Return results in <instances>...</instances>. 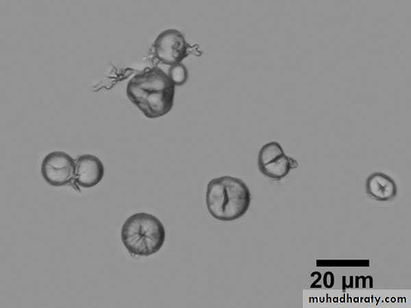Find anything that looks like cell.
I'll list each match as a JSON object with an SVG mask.
<instances>
[{"label": "cell", "instance_id": "8fae6325", "mask_svg": "<svg viewBox=\"0 0 411 308\" xmlns=\"http://www.w3.org/2000/svg\"><path fill=\"white\" fill-rule=\"evenodd\" d=\"M334 284V274L327 271L325 272L323 276V285L326 288H332Z\"/></svg>", "mask_w": 411, "mask_h": 308}, {"label": "cell", "instance_id": "30bf717a", "mask_svg": "<svg viewBox=\"0 0 411 308\" xmlns=\"http://www.w3.org/2000/svg\"><path fill=\"white\" fill-rule=\"evenodd\" d=\"M168 75L174 84L177 86L184 84L188 77V70L182 63L171 66L169 70Z\"/></svg>", "mask_w": 411, "mask_h": 308}, {"label": "cell", "instance_id": "5b68a950", "mask_svg": "<svg viewBox=\"0 0 411 308\" xmlns=\"http://www.w3.org/2000/svg\"><path fill=\"white\" fill-rule=\"evenodd\" d=\"M41 175L49 185L60 187L70 183L75 178V162L68 153L55 151L48 153L41 164Z\"/></svg>", "mask_w": 411, "mask_h": 308}, {"label": "cell", "instance_id": "52a82bcc", "mask_svg": "<svg viewBox=\"0 0 411 308\" xmlns=\"http://www.w3.org/2000/svg\"><path fill=\"white\" fill-rule=\"evenodd\" d=\"M366 192L373 198L379 201H388L397 194L395 181L383 172H374L366 181Z\"/></svg>", "mask_w": 411, "mask_h": 308}, {"label": "cell", "instance_id": "7a4b0ae2", "mask_svg": "<svg viewBox=\"0 0 411 308\" xmlns=\"http://www.w3.org/2000/svg\"><path fill=\"white\" fill-rule=\"evenodd\" d=\"M251 192L240 179L228 175L209 181L206 204L210 214L220 221H232L242 217L251 203Z\"/></svg>", "mask_w": 411, "mask_h": 308}, {"label": "cell", "instance_id": "4fadbf2b", "mask_svg": "<svg viewBox=\"0 0 411 308\" xmlns=\"http://www.w3.org/2000/svg\"><path fill=\"white\" fill-rule=\"evenodd\" d=\"M364 287H373V278L371 276L368 275L364 277Z\"/></svg>", "mask_w": 411, "mask_h": 308}, {"label": "cell", "instance_id": "7c38bea8", "mask_svg": "<svg viewBox=\"0 0 411 308\" xmlns=\"http://www.w3.org/2000/svg\"><path fill=\"white\" fill-rule=\"evenodd\" d=\"M364 276L355 277L356 280L354 281V287L364 288Z\"/></svg>", "mask_w": 411, "mask_h": 308}, {"label": "cell", "instance_id": "277c9868", "mask_svg": "<svg viewBox=\"0 0 411 308\" xmlns=\"http://www.w3.org/2000/svg\"><path fill=\"white\" fill-rule=\"evenodd\" d=\"M154 57L160 62L174 66L190 53V45L179 31L169 29L162 31L152 45Z\"/></svg>", "mask_w": 411, "mask_h": 308}, {"label": "cell", "instance_id": "6da1fadb", "mask_svg": "<svg viewBox=\"0 0 411 308\" xmlns=\"http://www.w3.org/2000/svg\"><path fill=\"white\" fill-rule=\"evenodd\" d=\"M175 87L168 74L160 68L153 66L144 69L129 79L126 94L144 116L156 118L171 110Z\"/></svg>", "mask_w": 411, "mask_h": 308}, {"label": "cell", "instance_id": "ba28073f", "mask_svg": "<svg viewBox=\"0 0 411 308\" xmlns=\"http://www.w3.org/2000/svg\"><path fill=\"white\" fill-rule=\"evenodd\" d=\"M298 165L297 160L284 153L258 168L264 176L274 180H280L287 176L290 170L296 168Z\"/></svg>", "mask_w": 411, "mask_h": 308}, {"label": "cell", "instance_id": "3957f363", "mask_svg": "<svg viewBox=\"0 0 411 308\" xmlns=\"http://www.w3.org/2000/svg\"><path fill=\"white\" fill-rule=\"evenodd\" d=\"M121 236L124 246L130 254L149 256L162 248L166 231L157 217L149 213L138 212L125 221Z\"/></svg>", "mask_w": 411, "mask_h": 308}, {"label": "cell", "instance_id": "8992f818", "mask_svg": "<svg viewBox=\"0 0 411 308\" xmlns=\"http://www.w3.org/2000/svg\"><path fill=\"white\" fill-rule=\"evenodd\" d=\"M103 175V164L97 156L85 154L77 157L74 179L79 186L92 188L102 180Z\"/></svg>", "mask_w": 411, "mask_h": 308}, {"label": "cell", "instance_id": "9c48e42d", "mask_svg": "<svg viewBox=\"0 0 411 308\" xmlns=\"http://www.w3.org/2000/svg\"><path fill=\"white\" fill-rule=\"evenodd\" d=\"M284 153L281 145L275 141L270 142L263 145L258 153V166L261 167L271 159L283 155Z\"/></svg>", "mask_w": 411, "mask_h": 308}]
</instances>
